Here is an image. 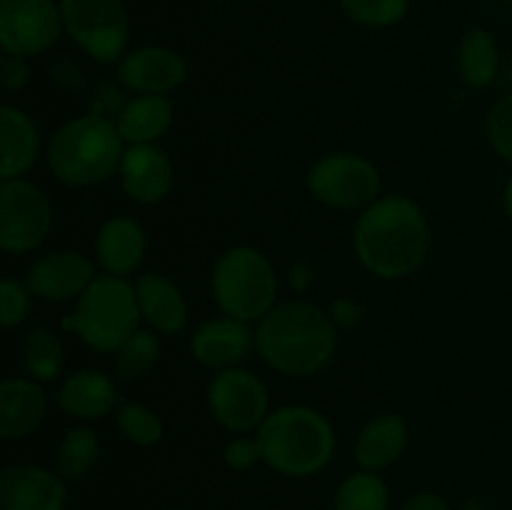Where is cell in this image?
<instances>
[{
  "instance_id": "obj_1",
  "label": "cell",
  "mask_w": 512,
  "mask_h": 510,
  "mask_svg": "<svg viewBox=\"0 0 512 510\" xmlns=\"http://www.w3.org/2000/svg\"><path fill=\"white\" fill-rule=\"evenodd\" d=\"M430 228L423 210L405 195L378 198L355 225V255L373 275L405 278L425 263Z\"/></svg>"
},
{
  "instance_id": "obj_2",
  "label": "cell",
  "mask_w": 512,
  "mask_h": 510,
  "mask_svg": "<svg viewBox=\"0 0 512 510\" xmlns=\"http://www.w3.org/2000/svg\"><path fill=\"white\" fill-rule=\"evenodd\" d=\"M255 345L270 368L285 375H313L330 363L338 333L323 308L305 300L275 305L255 333Z\"/></svg>"
},
{
  "instance_id": "obj_3",
  "label": "cell",
  "mask_w": 512,
  "mask_h": 510,
  "mask_svg": "<svg viewBox=\"0 0 512 510\" xmlns=\"http://www.w3.org/2000/svg\"><path fill=\"white\" fill-rule=\"evenodd\" d=\"M263 460L290 478H308L330 463L335 450L333 425L308 405H285L273 410L258 428Z\"/></svg>"
},
{
  "instance_id": "obj_4",
  "label": "cell",
  "mask_w": 512,
  "mask_h": 510,
  "mask_svg": "<svg viewBox=\"0 0 512 510\" xmlns=\"http://www.w3.org/2000/svg\"><path fill=\"white\" fill-rule=\"evenodd\" d=\"M123 135L118 123L103 115L73 118L55 130L48 145V165L63 183L85 188L113 178L123 163Z\"/></svg>"
},
{
  "instance_id": "obj_5",
  "label": "cell",
  "mask_w": 512,
  "mask_h": 510,
  "mask_svg": "<svg viewBox=\"0 0 512 510\" xmlns=\"http://www.w3.org/2000/svg\"><path fill=\"white\" fill-rule=\"evenodd\" d=\"M140 305L135 285L120 275H98L75 303L63 328L75 330L90 348L118 353L120 345L140 330Z\"/></svg>"
},
{
  "instance_id": "obj_6",
  "label": "cell",
  "mask_w": 512,
  "mask_h": 510,
  "mask_svg": "<svg viewBox=\"0 0 512 510\" xmlns=\"http://www.w3.org/2000/svg\"><path fill=\"white\" fill-rule=\"evenodd\" d=\"M213 295L228 318L263 320L275 308L278 278L260 250L238 245L220 255L213 270Z\"/></svg>"
},
{
  "instance_id": "obj_7",
  "label": "cell",
  "mask_w": 512,
  "mask_h": 510,
  "mask_svg": "<svg viewBox=\"0 0 512 510\" xmlns=\"http://www.w3.org/2000/svg\"><path fill=\"white\" fill-rule=\"evenodd\" d=\"M63 25L70 38L100 63L125 55L130 20L123 0H60Z\"/></svg>"
},
{
  "instance_id": "obj_8",
  "label": "cell",
  "mask_w": 512,
  "mask_h": 510,
  "mask_svg": "<svg viewBox=\"0 0 512 510\" xmlns=\"http://www.w3.org/2000/svg\"><path fill=\"white\" fill-rule=\"evenodd\" d=\"M308 188L315 200L338 210L368 208L380 195V173L370 160L353 153L320 158L308 173Z\"/></svg>"
},
{
  "instance_id": "obj_9",
  "label": "cell",
  "mask_w": 512,
  "mask_h": 510,
  "mask_svg": "<svg viewBox=\"0 0 512 510\" xmlns=\"http://www.w3.org/2000/svg\"><path fill=\"white\" fill-rule=\"evenodd\" d=\"M53 225V208L38 185L3 180L0 185V248L28 253L45 240Z\"/></svg>"
},
{
  "instance_id": "obj_10",
  "label": "cell",
  "mask_w": 512,
  "mask_h": 510,
  "mask_svg": "<svg viewBox=\"0 0 512 510\" xmlns=\"http://www.w3.org/2000/svg\"><path fill=\"white\" fill-rule=\"evenodd\" d=\"M63 28V13L53 0H0V45L8 55L45 53Z\"/></svg>"
},
{
  "instance_id": "obj_11",
  "label": "cell",
  "mask_w": 512,
  "mask_h": 510,
  "mask_svg": "<svg viewBox=\"0 0 512 510\" xmlns=\"http://www.w3.org/2000/svg\"><path fill=\"white\" fill-rule=\"evenodd\" d=\"M210 413L223 428L248 433L268 418V390L258 375L243 368L220 370L208 390Z\"/></svg>"
},
{
  "instance_id": "obj_12",
  "label": "cell",
  "mask_w": 512,
  "mask_h": 510,
  "mask_svg": "<svg viewBox=\"0 0 512 510\" xmlns=\"http://www.w3.org/2000/svg\"><path fill=\"white\" fill-rule=\"evenodd\" d=\"M98 278L85 255L75 250H58L35 260L28 270V290L50 303L80 298L88 285Z\"/></svg>"
},
{
  "instance_id": "obj_13",
  "label": "cell",
  "mask_w": 512,
  "mask_h": 510,
  "mask_svg": "<svg viewBox=\"0 0 512 510\" xmlns=\"http://www.w3.org/2000/svg\"><path fill=\"white\" fill-rule=\"evenodd\" d=\"M118 78L133 93L165 95L185 83L188 65L175 50L163 48V45H145L123 55L118 65Z\"/></svg>"
},
{
  "instance_id": "obj_14",
  "label": "cell",
  "mask_w": 512,
  "mask_h": 510,
  "mask_svg": "<svg viewBox=\"0 0 512 510\" xmlns=\"http://www.w3.org/2000/svg\"><path fill=\"white\" fill-rule=\"evenodd\" d=\"M68 488L58 473L38 465H10L0 473L3 510H65Z\"/></svg>"
},
{
  "instance_id": "obj_15",
  "label": "cell",
  "mask_w": 512,
  "mask_h": 510,
  "mask_svg": "<svg viewBox=\"0 0 512 510\" xmlns=\"http://www.w3.org/2000/svg\"><path fill=\"white\" fill-rule=\"evenodd\" d=\"M120 180H123V190L135 203H160L173 188V163L168 153L155 148L153 143L133 145L125 150L123 163H120Z\"/></svg>"
},
{
  "instance_id": "obj_16",
  "label": "cell",
  "mask_w": 512,
  "mask_h": 510,
  "mask_svg": "<svg viewBox=\"0 0 512 510\" xmlns=\"http://www.w3.org/2000/svg\"><path fill=\"white\" fill-rule=\"evenodd\" d=\"M253 335L243 320L215 318L200 325L190 338V350L198 363L205 368L228 370L235 368L243 358H248Z\"/></svg>"
},
{
  "instance_id": "obj_17",
  "label": "cell",
  "mask_w": 512,
  "mask_h": 510,
  "mask_svg": "<svg viewBox=\"0 0 512 510\" xmlns=\"http://www.w3.org/2000/svg\"><path fill=\"white\" fill-rule=\"evenodd\" d=\"M45 393L35 380L8 378L0 385V435L5 440H20L33 435L43 425Z\"/></svg>"
},
{
  "instance_id": "obj_18",
  "label": "cell",
  "mask_w": 512,
  "mask_h": 510,
  "mask_svg": "<svg viewBox=\"0 0 512 510\" xmlns=\"http://www.w3.org/2000/svg\"><path fill=\"white\" fill-rule=\"evenodd\" d=\"M148 248L145 230L133 218H110L95 238V255L108 275H130L140 268Z\"/></svg>"
},
{
  "instance_id": "obj_19",
  "label": "cell",
  "mask_w": 512,
  "mask_h": 510,
  "mask_svg": "<svg viewBox=\"0 0 512 510\" xmlns=\"http://www.w3.org/2000/svg\"><path fill=\"white\" fill-rule=\"evenodd\" d=\"M118 403L115 383L100 370H78L63 383L58 405L75 420H100Z\"/></svg>"
},
{
  "instance_id": "obj_20",
  "label": "cell",
  "mask_w": 512,
  "mask_h": 510,
  "mask_svg": "<svg viewBox=\"0 0 512 510\" xmlns=\"http://www.w3.org/2000/svg\"><path fill=\"white\" fill-rule=\"evenodd\" d=\"M135 293L143 318L158 333L173 335L188 323V305L173 280L158 273H145L135 280Z\"/></svg>"
},
{
  "instance_id": "obj_21",
  "label": "cell",
  "mask_w": 512,
  "mask_h": 510,
  "mask_svg": "<svg viewBox=\"0 0 512 510\" xmlns=\"http://www.w3.org/2000/svg\"><path fill=\"white\" fill-rule=\"evenodd\" d=\"M38 158L35 123L13 105L0 108V178L18 180Z\"/></svg>"
},
{
  "instance_id": "obj_22",
  "label": "cell",
  "mask_w": 512,
  "mask_h": 510,
  "mask_svg": "<svg viewBox=\"0 0 512 510\" xmlns=\"http://www.w3.org/2000/svg\"><path fill=\"white\" fill-rule=\"evenodd\" d=\"M405 445H408V423L395 413L378 415L360 430L358 443H355V460L363 470L378 473L400 460Z\"/></svg>"
},
{
  "instance_id": "obj_23",
  "label": "cell",
  "mask_w": 512,
  "mask_h": 510,
  "mask_svg": "<svg viewBox=\"0 0 512 510\" xmlns=\"http://www.w3.org/2000/svg\"><path fill=\"white\" fill-rule=\"evenodd\" d=\"M173 125V103L165 95H138L130 100L118 118L123 140L133 145L155 143Z\"/></svg>"
},
{
  "instance_id": "obj_24",
  "label": "cell",
  "mask_w": 512,
  "mask_h": 510,
  "mask_svg": "<svg viewBox=\"0 0 512 510\" xmlns=\"http://www.w3.org/2000/svg\"><path fill=\"white\" fill-rule=\"evenodd\" d=\"M500 68L498 40L490 30L473 28L460 43V75L470 88H488Z\"/></svg>"
},
{
  "instance_id": "obj_25",
  "label": "cell",
  "mask_w": 512,
  "mask_h": 510,
  "mask_svg": "<svg viewBox=\"0 0 512 510\" xmlns=\"http://www.w3.org/2000/svg\"><path fill=\"white\" fill-rule=\"evenodd\" d=\"M388 485L370 470H358L340 483L333 510H388Z\"/></svg>"
},
{
  "instance_id": "obj_26",
  "label": "cell",
  "mask_w": 512,
  "mask_h": 510,
  "mask_svg": "<svg viewBox=\"0 0 512 510\" xmlns=\"http://www.w3.org/2000/svg\"><path fill=\"white\" fill-rule=\"evenodd\" d=\"M98 435L90 428H75L60 443L58 455H55V465H58V475L68 483L83 480L85 475L93 470L95 460H98Z\"/></svg>"
},
{
  "instance_id": "obj_27",
  "label": "cell",
  "mask_w": 512,
  "mask_h": 510,
  "mask_svg": "<svg viewBox=\"0 0 512 510\" xmlns=\"http://www.w3.org/2000/svg\"><path fill=\"white\" fill-rule=\"evenodd\" d=\"M160 353L158 335L150 330H135L128 340L115 353L113 373L120 383H135L143 378L150 368L155 365Z\"/></svg>"
},
{
  "instance_id": "obj_28",
  "label": "cell",
  "mask_w": 512,
  "mask_h": 510,
  "mask_svg": "<svg viewBox=\"0 0 512 510\" xmlns=\"http://www.w3.org/2000/svg\"><path fill=\"white\" fill-rule=\"evenodd\" d=\"M25 365H28L30 375L40 383H50L58 378L60 368H63V343L50 328H33L25 338L23 345Z\"/></svg>"
},
{
  "instance_id": "obj_29",
  "label": "cell",
  "mask_w": 512,
  "mask_h": 510,
  "mask_svg": "<svg viewBox=\"0 0 512 510\" xmlns=\"http://www.w3.org/2000/svg\"><path fill=\"white\" fill-rule=\"evenodd\" d=\"M345 15L365 28H390L408 15L410 0H340Z\"/></svg>"
},
{
  "instance_id": "obj_30",
  "label": "cell",
  "mask_w": 512,
  "mask_h": 510,
  "mask_svg": "<svg viewBox=\"0 0 512 510\" xmlns=\"http://www.w3.org/2000/svg\"><path fill=\"white\" fill-rule=\"evenodd\" d=\"M118 428L123 430L125 438L135 445H153L163 438V423H160L158 415L150 408L138 403H125L120 405L118 413Z\"/></svg>"
},
{
  "instance_id": "obj_31",
  "label": "cell",
  "mask_w": 512,
  "mask_h": 510,
  "mask_svg": "<svg viewBox=\"0 0 512 510\" xmlns=\"http://www.w3.org/2000/svg\"><path fill=\"white\" fill-rule=\"evenodd\" d=\"M488 138L495 153L512 165V93L500 98L488 115Z\"/></svg>"
},
{
  "instance_id": "obj_32",
  "label": "cell",
  "mask_w": 512,
  "mask_h": 510,
  "mask_svg": "<svg viewBox=\"0 0 512 510\" xmlns=\"http://www.w3.org/2000/svg\"><path fill=\"white\" fill-rule=\"evenodd\" d=\"M30 313V295L25 285L18 280L5 278L0 283V323L3 328H15L23 323Z\"/></svg>"
},
{
  "instance_id": "obj_33",
  "label": "cell",
  "mask_w": 512,
  "mask_h": 510,
  "mask_svg": "<svg viewBox=\"0 0 512 510\" xmlns=\"http://www.w3.org/2000/svg\"><path fill=\"white\" fill-rule=\"evenodd\" d=\"M258 460H263V450H260L258 438H235L225 448V463L233 470L253 468Z\"/></svg>"
},
{
  "instance_id": "obj_34",
  "label": "cell",
  "mask_w": 512,
  "mask_h": 510,
  "mask_svg": "<svg viewBox=\"0 0 512 510\" xmlns=\"http://www.w3.org/2000/svg\"><path fill=\"white\" fill-rule=\"evenodd\" d=\"M28 63L25 58H18V55H3L0 60V80H3L5 90L15 93V90H23L25 83H28Z\"/></svg>"
},
{
  "instance_id": "obj_35",
  "label": "cell",
  "mask_w": 512,
  "mask_h": 510,
  "mask_svg": "<svg viewBox=\"0 0 512 510\" xmlns=\"http://www.w3.org/2000/svg\"><path fill=\"white\" fill-rule=\"evenodd\" d=\"M403 510H453L448 500L440 498L438 493H415L413 498L405 500Z\"/></svg>"
},
{
  "instance_id": "obj_36",
  "label": "cell",
  "mask_w": 512,
  "mask_h": 510,
  "mask_svg": "<svg viewBox=\"0 0 512 510\" xmlns=\"http://www.w3.org/2000/svg\"><path fill=\"white\" fill-rule=\"evenodd\" d=\"M505 210H508V215L512 218V178L510 183L505 185Z\"/></svg>"
}]
</instances>
